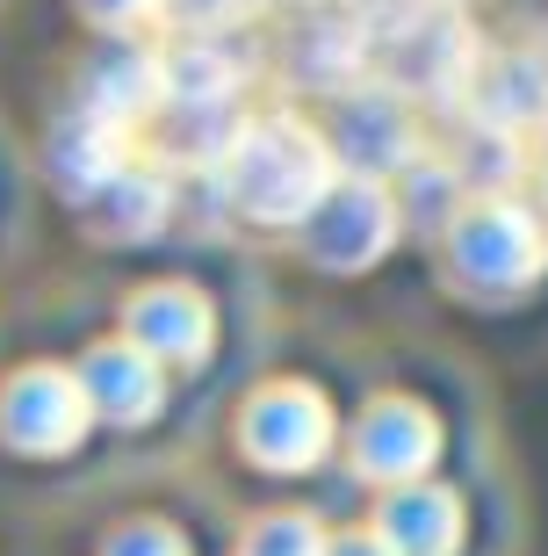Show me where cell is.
<instances>
[{
  "mask_svg": "<svg viewBox=\"0 0 548 556\" xmlns=\"http://www.w3.org/2000/svg\"><path fill=\"white\" fill-rule=\"evenodd\" d=\"M390 549L397 556H447L455 549V498H397L390 506Z\"/></svg>",
  "mask_w": 548,
  "mask_h": 556,
  "instance_id": "obj_1",
  "label": "cell"
},
{
  "mask_svg": "<svg viewBox=\"0 0 548 556\" xmlns=\"http://www.w3.org/2000/svg\"><path fill=\"white\" fill-rule=\"evenodd\" d=\"M245 556H326V542H318L310 520H267V528L245 535Z\"/></svg>",
  "mask_w": 548,
  "mask_h": 556,
  "instance_id": "obj_2",
  "label": "cell"
},
{
  "mask_svg": "<svg viewBox=\"0 0 548 556\" xmlns=\"http://www.w3.org/2000/svg\"><path fill=\"white\" fill-rule=\"evenodd\" d=\"M109 556H181V542H174V535L160 528V520H152V528H123Z\"/></svg>",
  "mask_w": 548,
  "mask_h": 556,
  "instance_id": "obj_3",
  "label": "cell"
},
{
  "mask_svg": "<svg viewBox=\"0 0 548 556\" xmlns=\"http://www.w3.org/2000/svg\"><path fill=\"white\" fill-rule=\"evenodd\" d=\"M340 556H397V549H390V542H368V535H361V542H346Z\"/></svg>",
  "mask_w": 548,
  "mask_h": 556,
  "instance_id": "obj_4",
  "label": "cell"
}]
</instances>
